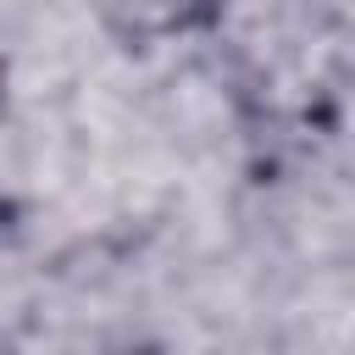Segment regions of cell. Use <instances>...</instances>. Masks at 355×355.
Returning <instances> with one entry per match:
<instances>
[{
  "label": "cell",
  "mask_w": 355,
  "mask_h": 355,
  "mask_svg": "<svg viewBox=\"0 0 355 355\" xmlns=\"http://www.w3.org/2000/svg\"><path fill=\"white\" fill-rule=\"evenodd\" d=\"M83 11L116 50L150 55V50H172L216 33L227 17V0H83Z\"/></svg>",
  "instance_id": "1"
},
{
  "label": "cell",
  "mask_w": 355,
  "mask_h": 355,
  "mask_svg": "<svg viewBox=\"0 0 355 355\" xmlns=\"http://www.w3.org/2000/svg\"><path fill=\"white\" fill-rule=\"evenodd\" d=\"M6 111H11V61L0 50V122H6Z\"/></svg>",
  "instance_id": "2"
},
{
  "label": "cell",
  "mask_w": 355,
  "mask_h": 355,
  "mask_svg": "<svg viewBox=\"0 0 355 355\" xmlns=\"http://www.w3.org/2000/svg\"><path fill=\"white\" fill-rule=\"evenodd\" d=\"M0 355H17V349H11V338H6V333H0Z\"/></svg>",
  "instance_id": "3"
}]
</instances>
